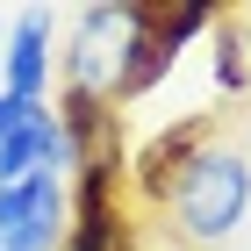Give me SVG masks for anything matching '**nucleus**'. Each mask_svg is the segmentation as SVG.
<instances>
[{
  "mask_svg": "<svg viewBox=\"0 0 251 251\" xmlns=\"http://www.w3.org/2000/svg\"><path fill=\"white\" fill-rule=\"evenodd\" d=\"M72 223V194L58 173H29L0 187V251H58Z\"/></svg>",
  "mask_w": 251,
  "mask_h": 251,
  "instance_id": "3",
  "label": "nucleus"
},
{
  "mask_svg": "<svg viewBox=\"0 0 251 251\" xmlns=\"http://www.w3.org/2000/svg\"><path fill=\"white\" fill-rule=\"evenodd\" d=\"M215 86L251 94V22H237V15L215 22Z\"/></svg>",
  "mask_w": 251,
  "mask_h": 251,
  "instance_id": "9",
  "label": "nucleus"
},
{
  "mask_svg": "<svg viewBox=\"0 0 251 251\" xmlns=\"http://www.w3.org/2000/svg\"><path fill=\"white\" fill-rule=\"evenodd\" d=\"M208 144V122L194 115V122H173V129H158L144 151H136V165H122V173L136 179V194H151V201H165L173 194V179L187 173V158Z\"/></svg>",
  "mask_w": 251,
  "mask_h": 251,
  "instance_id": "7",
  "label": "nucleus"
},
{
  "mask_svg": "<svg viewBox=\"0 0 251 251\" xmlns=\"http://www.w3.org/2000/svg\"><path fill=\"white\" fill-rule=\"evenodd\" d=\"M50 72H58L50 15L29 7V15H15L7 36H0V94H15V100H50Z\"/></svg>",
  "mask_w": 251,
  "mask_h": 251,
  "instance_id": "4",
  "label": "nucleus"
},
{
  "mask_svg": "<svg viewBox=\"0 0 251 251\" xmlns=\"http://www.w3.org/2000/svg\"><path fill=\"white\" fill-rule=\"evenodd\" d=\"M29 173H58V179L72 173L65 129H58V115H50V100H36L15 129L0 136V187H15V179H29Z\"/></svg>",
  "mask_w": 251,
  "mask_h": 251,
  "instance_id": "5",
  "label": "nucleus"
},
{
  "mask_svg": "<svg viewBox=\"0 0 251 251\" xmlns=\"http://www.w3.org/2000/svg\"><path fill=\"white\" fill-rule=\"evenodd\" d=\"M58 129H65V158H72V173L86 165V158H100V151H115V108L100 94H58Z\"/></svg>",
  "mask_w": 251,
  "mask_h": 251,
  "instance_id": "8",
  "label": "nucleus"
},
{
  "mask_svg": "<svg viewBox=\"0 0 251 251\" xmlns=\"http://www.w3.org/2000/svg\"><path fill=\"white\" fill-rule=\"evenodd\" d=\"M122 29H129V0H94V7H79L72 43L58 50V94H100L108 100Z\"/></svg>",
  "mask_w": 251,
  "mask_h": 251,
  "instance_id": "2",
  "label": "nucleus"
},
{
  "mask_svg": "<svg viewBox=\"0 0 251 251\" xmlns=\"http://www.w3.org/2000/svg\"><path fill=\"white\" fill-rule=\"evenodd\" d=\"M215 29V7L208 0H158L151 7V36L165 43V50H187L194 36H208Z\"/></svg>",
  "mask_w": 251,
  "mask_h": 251,
  "instance_id": "10",
  "label": "nucleus"
},
{
  "mask_svg": "<svg viewBox=\"0 0 251 251\" xmlns=\"http://www.w3.org/2000/svg\"><path fill=\"white\" fill-rule=\"evenodd\" d=\"M165 208H173V230L194 251H223L237 237V223L251 215V158L223 151V144H201L187 158V173L173 179Z\"/></svg>",
  "mask_w": 251,
  "mask_h": 251,
  "instance_id": "1",
  "label": "nucleus"
},
{
  "mask_svg": "<svg viewBox=\"0 0 251 251\" xmlns=\"http://www.w3.org/2000/svg\"><path fill=\"white\" fill-rule=\"evenodd\" d=\"M173 58H179V50H165V43L151 36V0H129V29H122V43H115L108 100H144L158 79L173 72Z\"/></svg>",
  "mask_w": 251,
  "mask_h": 251,
  "instance_id": "6",
  "label": "nucleus"
},
{
  "mask_svg": "<svg viewBox=\"0 0 251 251\" xmlns=\"http://www.w3.org/2000/svg\"><path fill=\"white\" fill-rule=\"evenodd\" d=\"M29 108H36V100H15V94H0V136L15 129V122H22V115H29Z\"/></svg>",
  "mask_w": 251,
  "mask_h": 251,
  "instance_id": "11",
  "label": "nucleus"
},
{
  "mask_svg": "<svg viewBox=\"0 0 251 251\" xmlns=\"http://www.w3.org/2000/svg\"><path fill=\"white\" fill-rule=\"evenodd\" d=\"M0 36H7V22H0Z\"/></svg>",
  "mask_w": 251,
  "mask_h": 251,
  "instance_id": "12",
  "label": "nucleus"
}]
</instances>
